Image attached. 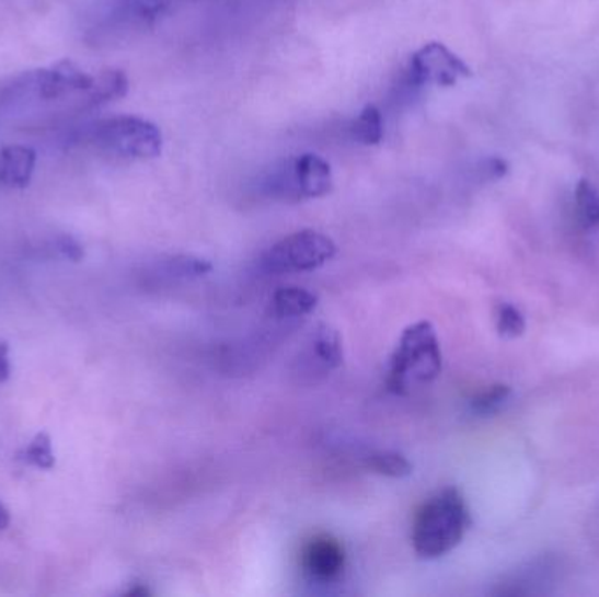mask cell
<instances>
[{
	"label": "cell",
	"instance_id": "obj_1",
	"mask_svg": "<svg viewBox=\"0 0 599 597\" xmlns=\"http://www.w3.org/2000/svg\"><path fill=\"white\" fill-rule=\"evenodd\" d=\"M470 524L469 506L460 491L442 489L417 510L412 526V546L421 559L442 558L460 546Z\"/></svg>",
	"mask_w": 599,
	"mask_h": 597
},
{
	"label": "cell",
	"instance_id": "obj_8",
	"mask_svg": "<svg viewBox=\"0 0 599 597\" xmlns=\"http://www.w3.org/2000/svg\"><path fill=\"white\" fill-rule=\"evenodd\" d=\"M32 87L37 90L41 99H58L67 93L88 92L93 84L92 76L84 74L70 60L58 61L51 69L37 70L31 76Z\"/></svg>",
	"mask_w": 599,
	"mask_h": 597
},
{
	"label": "cell",
	"instance_id": "obj_17",
	"mask_svg": "<svg viewBox=\"0 0 599 597\" xmlns=\"http://www.w3.org/2000/svg\"><path fill=\"white\" fill-rule=\"evenodd\" d=\"M496 332L504 338H519L526 332V318L512 303H499L495 310Z\"/></svg>",
	"mask_w": 599,
	"mask_h": 597
},
{
	"label": "cell",
	"instance_id": "obj_12",
	"mask_svg": "<svg viewBox=\"0 0 599 597\" xmlns=\"http://www.w3.org/2000/svg\"><path fill=\"white\" fill-rule=\"evenodd\" d=\"M312 354L326 370H337L344 361L341 336L329 324H321L312 335Z\"/></svg>",
	"mask_w": 599,
	"mask_h": 597
},
{
	"label": "cell",
	"instance_id": "obj_11",
	"mask_svg": "<svg viewBox=\"0 0 599 597\" xmlns=\"http://www.w3.org/2000/svg\"><path fill=\"white\" fill-rule=\"evenodd\" d=\"M318 297L314 292L298 286H286L279 288L272 297V312L277 318H302V315L311 314L312 310L318 307Z\"/></svg>",
	"mask_w": 599,
	"mask_h": 597
},
{
	"label": "cell",
	"instance_id": "obj_21",
	"mask_svg": "<svg viewBox=\"0 0 599 597\" xmlns=\"http://www.w3.org/2000/svg\"><path fill=\"white\" fill-rule=\"evenodd\" d=\"M57 248L61 256L67 257L70 262L79 263L84 257V248L79 244L74 237L61 236L58 237Z\"/></svg>",
	"mask_w": 599,
	"mask_h": 597
},
{
	"label": "cell",
	"instance_id": "obj_5",
	"mask_svg": "<svg viewBox=\"0 0 599 597\" xmlns=\"http://www.w3.org/2000/svg\"><path fill=\"white\" fill-rule=\"evenodd\" d=\"M93 140L111 153L131 160H151L162 153V131L148 119L114 116L93 127Z\"/></svg>",
	"mask_w": 599,
	"mask_h": 597
},
{
	"label": "cell",
	"instance_id": "obj_20",
	"mask_svg": "<svg viewBox=\"0 0 599 597\" xmlns=\"http://www.w3.org/2000/svg\"><path fill=\"white\" fill-rule=\"evenodd\" d=\"M131 13L145 22H151L158 14H162L169 5V0H128Z\"/></svg>",
	"mask_w": 599,
	"mask_h": 597
},
{
	"label": "cell",
	"instance_id": "obj_18",
	"mask_svg": "<svg viewBox=\"0 0 599 597\" xmlns=\"http://www.w3.org/2000/svg\"><path fill=\"white\" fill-rule=\"evenodd\" d=\"M512 394V388L507 384H495L487 388L486 391L475 394L470 401V409L473 414L491 415L498 412L502 406L507 403L508 398Z\"/></svg>",
	"mask_w": 599,
	"mask_h": 597
},
{
	"label": "cell",
	"instance_id": "obj_19",
	"mask_svg": "<svg viewBox=\"0 0 599 597\" xmlns=\"http://www.w3.org/2000/svg\"><path fill=\"white\" fill-rule=\"evenodd\" d=\"M166 268L175 277H204L212 271V265L204 257L181 254L172 257L171 262L166 263Z\"/></svg>",
	"mask_w": 599,
	"mask_h": 597
},
{
	"label": "cell",
	"instance_id": "obj_13",
	"mask_svg": "<svg viewBox=\"0 0 599 597\" xmlns=\"http://www.w3.org/2000/svg\"><path fill=\"white\" fill-rule=\"evenodd\" d=\"M350 136L358 140L359 145L377 146L384 137V123L381 111L376 105H367L358 118L350 125Z\"/></svg>",
	"mask_w": 599,
	"mask_h": 597
},
{
	"label": "cell",
	"instance_id": "obj_15",
	"mask_svg": "<svg viewBox=\"0 0 599 597\" xmlns=\"http://www.w3.org/2000/svg\"><path fill=\"white\" fill-rule=\"evenodd\" d=\"M575 207L584 228L599 227V192L589 180H580L575 188Z\"/></svg>",
	"mask_w": 599,
	"mask_h": 597
},
{
	"label": "cell",
	"instance_id": "obj_24",
	"mask_svg": "<svg viewBox=\"0 0 599 597\" xmlns=\"http://www.w3.org/2000/svg\"><path fill=\"white\" fill-rule=\"evenodd\" d=\"M149 589L146 587L145 584H136L134 587H130V589L127 590V596H140L146 597L149 596Z\"/></svg>",
	"mask_w": 599,
	"mask_h": 597
},
{
	"label": "cell",
	"instance_id": "obj_9",
	"mask_svg": "<svg viewBox=\"0 0 599 597\" xmlns=\"http://www.w3.org/2000/svg\"><path fill=\"white\" fill-rule=\"evenodd\" d=\"M37 154L26 146H5L0 151V183L9 188L25 190L34 175Z\"/></svg>",
	"mask_w": 599,
	"mask_h": 597
},
{
	"label": "cell",
	"instance_id": "obj_23",
	"mask_svg": "<svg viewBox=\"0 0 599 597\" xmlns=\"http://www.w3.org/2000/svg\"><path fill=\"white\" fill-rule=\"evenodd\" d=\"M11 377V361H9V344L0 341V382H8Z\"/></svg>",
	"mask_w": 599,
	"mask_h": 597
},
{
	"label": "cell",
	"instance_id": "obj_16",
	"mask_svg": "<svg viewBox=\"0 0 599 597\" xmlns=\"http://www.w3.org/2000/svg\"><path fill=\"white\" fill-rule=\"evenodd\" d=\"M23 462L39 470H53L57 464L55 454H53L51 436L46 432L37 433L34 440L26 445L20 454Z\"/></svg>",
	"mask_w": 599,
	"mask_h": 597
},
{
	"label": "cell",
	"instance_id": "obj_14",
	"mask_svg": "<svg viewBox=\"0 0 599 597\" xmlns=\"http://www.w3.org/2000/svg\"><path fill=\"white\" fill-rule=\"evenodd\" d=\"M367 468L377 475L390 477V479H403L412 473V464L403 454L396 450H379L367 458Z\"/></svg>",
	"mask_w": 599,
	"mask_h": 597
},
{
	"label": "cell",
	"instance_id": "obj_22",
	"mask_svg": "<svg viewBox=\"0 0 599 597\" xmlns=\"http://www.w3.org/2000/svg\"><path fill=\"white\" fill-rule=\"evenodd\" d=\"M481 172L486 180H502V177L507 175L508 163L505 162L504 158H487V160H484V162L481 163Z\"/></svg>",
	"mask_w": 599,
	"mask_h": 597
},
{
	"label": "cell",
	"instance_id": "obj_3",
	"mask_svg": "<svg viewBox=\"0 0 599 597\" xmlns=\"http://www.w3.org/2000/svg\"><path fill=\"white\" fill-rule=\"evenodd\" d=\"M333 190L332 167L318 154L306 153L279 163L263 181V192L283 202L320 198Z\"/></svg>",
	"mask_w": 599,
	"mask_h": 597
},
{
	"label": "cell",
	"instance_id": "obj_7",
	"mask_svg": "<svg viewBox=\"0 0 599 597\" xmlns=\"http://www.w3.org/2000/svg\"><path fill=\"white\" fill-rule=\"evenodd\" d=\"M302 567L311 581L320 584L338 581L346 567V550L329 535L311 538L302 550Z\"/></svg>",
	"mask_w": 599,
	"mask_h": 597
},
{
	"label": "cell",
	"instance_id": "obj_4",
	"mask_svg": "<svg viewBox=\"0 0 599 597\" xmlns=\"http://www.w3.org/2000/svg\"><path fill=\"white\" fill-rule=\"evenodd\" d=\"M337 253V245L320 231L302 230L279 240L260 260L267 274H300L318 271Z\"/></svg>",
	"mask_w": 599,
	"mask_h": 597
},
{
	"label": "cell",
	"instance_id": "obj_2",
	"mask_svg": "<svg viewBox=\"0 0 599 597\" xmlns=\"http://www.w3.org/2000/svg\"><path fill=\"white\" fill-rule=\"evenodd\" d=\"M442 374V351L434 324L428 321L408 326L388 365L385 386L391 393H411L412 389L428 386Z\"/></svg>",
	"mask_w": 599,
	"mask_h": 597
},
{
	"label": "cell",
	"instance_id": "obj_10",
	"mask_svg": "<svg viewBox=\"0 0 599 597\" xmlns=\"http://www.w3.org/2000/svg\"><path fill=\"white\" fill-rule=\"evenodd\" d=\"M128 78L123 70H102L101 74L93 78V84L88 92H84V110H93L107 102L123 99L128 93Z\"/></svg>",
	"mask_w": 599,
	"mask_h": 597
},
{
	"label": "cell",
	"instance_id": "obj_6",
	"mask_svg": "<svg viewBox=\"0 0 599 597\" xmlns=\"http://www.w3.org/2000/svg\"><path fill=\"white\" fill-rule=\"evenodd\" d=\"M463 78H472V69L446 44L428 43L412 55L405 83L412 88L454 87Z\"/></svg>",
	"mask_w": 599,
	"mask_h": 597
}]
</instances>
